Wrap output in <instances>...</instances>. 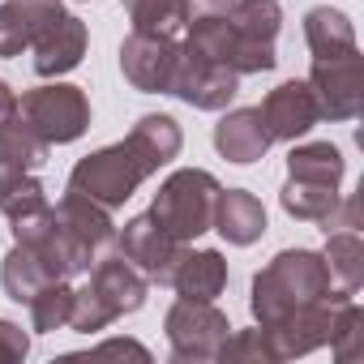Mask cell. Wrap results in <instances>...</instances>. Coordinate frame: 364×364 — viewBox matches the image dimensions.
<instances>
[{
  "label": "cell",
  "instance_id": "17",
  "mask_svg": "<svg viewBox=\"0 0 364 364\" xmlns=\"http://www.w3.org/2000/svg\"><path fill=\"white\" fill-rule=\"evenodd\" d=\"M215 150L236 163V167H249L257 159H266L270 150V133H266V120L257 107H232L223 112V120L215 124Z\"/></svg>",
  "mask_w": 364,
  "mask_h": 364
},
{
  "label": "cell",
  "instance_id": "20",
  "mask_svg": "<svg viewBox=\"0 0 364 364\" xmlns=\"http://www.w3.org/2000/svg\"><path fill=\"white\" fill-rule=\"evenodd\" d=\"M52 210H56V219H60V223H65V228L86 245V249H95V253H99V249H107V245L116 240L112 210H107V206H99V202H90L86 193H73V189H69Z\"/></svg>",
  "mask_w": 364,
  "mask_h": 364
},
{
  "label": "cell",
  "instance_id": "13",
  "mask_svg": "<svg viewBox=\"0 0 364 364\" xmlns=\"http://www.w3.org/2000/svg\"><path fill=\"white\" fill-rule=\"evenodd\" d=\"M262 120H266V133L270 141H296V137H309V129L321 120L317 112V99L309 90V82H283L274 86L266 99H262Z\"/></svg>",
  "mask_w": 364,
  "mask_h": 364
},
{
  "label": "cell",
  "instance_id": "7",
  "mask_svg": "<svg viewBox=\"0 0 364 364\" xmlns=\"http://www.w3.org/2000/svg\"><path fill=\"white\" fill-rule=\"evenodd\" d=\"M163 330H167L171 355L180 364H206V360H219V347L232 334V321L223 309H215V300H185L180 296L167 309Z\"/></svg>",
  "mask_w": 364,
  "mask_h": 364
},
{
  "label": "cell",
  "instance_id": "28",
  "mask_svg": "<svg viewBox=\"0 0 364 364\" xmlns=\"http://www.w3.org/2000/svg\"><path fill=\"white\" fill-rule=\"evenodd\" d=\"M279 202L291 219H304V223H326L338 206V189L330 185H313V180H296L287 176V185L279 189Z\"/></svg>",
  "mask_w": 364,
  "mask_h": 364
},
{
  "label": "cell",
  "instance_id": "11",
  "mask_svg": "<svg viewBox=\"0 0 364 364\" xmlns=\"http://www.w3.org/2000/svg\"><path fill=\"white\" fill-rule=\"evenodd\" d=\"M176 60H180V39H167V35L133 31L120 43V73L141 95H167L171 90Z\"/></svg>",
  "mask_w": 364,
  "mask_h": 364
},
{
  "label": "cell",
  "instance_id": "18",
  "mask_svg": "<svg viewBox=\"0 0 364 364\" xmlns=\"http://www.w3.org/2000/svg\"><path fill=\"white\" fill-rule=\"evenodd\" d=\"M167 283L185 300H219L228 287V262L219 249H180Z\"/></svg>",
  "mask_w": 364,
  "mask_h": 364
},
{
  "label": "cell",
  "instance_id": "9",
  "mask_svg": "<svg viewBox=\"0 0 364 364\" xmlns=\"http://www.w3.org/2000/svg\"><path fill=\"white\" fill-rule=\"evenodd\" d=\"M309 90L317 99L321 120H355L364 107V73H360V48L343 56L313 60L309 69Z\"/></svg>",
  "mask_w": 364,
  "mask_h": 364
},
{
  "label": "cell",
  "instance_id": "1",
  "mask_svg": "<svg viewBox=\"0 0 364 364\" xmlns=\"http://www.w3.org/2000/svg\"><path fill=\"white\" fill-rule=\"evenodd\" d=\"M317 300H351L347 291H338L330 283V270L321 262V253L313 249H283L270 257L266 270L253 274V291H249V309L257 326H274L279 317H287L300 304H317Z\"/></svg>",
  "mask_w": 364,
  "mask_h": 364
},
{
  "label": "cell",
  "instance_id": "5",
  "mask_svg": "<svg viewBox=\"0 0 364 364\" xmlns=\"http://www.w3.org/2000/svg\"><path fill=\"white\" fill-rule=\"evenodd\" d=\"M18 116L48 146H65V141H77L90 129V99H86L82 86L48 82V86H35L18 99Z\"/></svg>",
  "mask_w": 364,
  "mask_h": 364
},
{
  "label": "cell",
  "instance_id": "29",
  "mask_svg": "<svg viewBox=\"0 0 364 364\" xmlns=\"http://www.w3.org/2000/svg\"><path fill=\"white\" fill-rule=\"evenodd\" d=\"M26 309H31V330H35V334H56V330H65V326H69V309H73V287H69V279H52Z\"/></svg>",
  "mask_w": 364,
  "mask_h": 364
},
{
  "label": "cell",
  "instance_id": "35",
  "mask_svg": "<svg viewBox=\"0 0 364 364\" xmlns=\"http://www.w3.org/2000/svg\"><path fill=\"white\" fill-rule=\"evenodd\" d=\"M202 5H206V9H219V5H228V0H202Z\"/></svg>",
  "mask_w": 364,
  "mask_h": 364
},
{
  "label": "cell",
  "instance_id": "3",
  "mask_svg": "<svg viewBox=\"0 0 364 364\" xmlns=\"http://www.w3.org/2000/svg\"><path fill=\"white\" fill-rule=\"evenodd\" d=\"M141 180H150V167L141 163V154L129 141H116V146H103V150H90L86 159H77V167L69 171V189L116 210L141 189Z\"/></svg>",
  "mask_w": 364,
  "mask_h": 364
},
{
  "label": "cell",
  "instance_id": "4",
  "mask_svg": "<svg viewBox=\"0 0 364 364\" xmlns=\"http://www.w3.org/2000/svg\"><path fill=\"white\" fill-rule=\"evenodd\" d=\"M228 26H232V69L245 73H270L279 65L274 39L283 26L279 0H228Z\"/></svg>",
  "mask_w": 364,
  "mask_h": 364
},
{
  "label": "cell",
  "instance_id": "23",
  "mask_svg": "<svg viewBox=\"0 0 364 364\" xmlns=\"http://www.w3.org/2000/svg\"><path fill=\"white\" fill-rule=\"evenodd\" d=\"M321 262H326L330 283H334L338 291H347V296L360 291V283H364V240L355 236V228H338V232L326 228Z\"/></svg>",
  "mask_w": 364,
  "mask_h": 364
},
{
  "label": "cell",
  "instance_id": "24",
  "mask_svg": "<svg viewBox=\"0 0 364 364\" xmlns=\"http://www.w3.org/2000/svg\"><path fill=\"white\" fill-rule=\"evenodd\" d=\"M343 171H347V159L334 141H300L287 154V176H296V180H313V185L338 189Z\"/></svg>",
  "mask_w": 364,
  "mask_h": 364
},
{
  "label": "cell",
  "instance_id": "34",
  "mask_svg": "<svg viewBox=\"0 0 364 364\" xmlns=\"http://www.w3.org/2000/svg\"><path fill=\"white\" fill-rule=\"evenodd\" d=\"M14 112H18V95H14V86L5 77H0V120H9Z\"/></svg>",
  "mask_w": 364,
  "mask_h": 364
},
{
  "label": "cell",
  "instance_id": "25",
  "mask_svg": "<svg viewBox=\"0 0 364 364\" xmlns=\"http://www.w3.org/2000/svg\"><path fill=\"white\" fill-rule=\"evenodd\" d=\"M133 31H146V35H167V39H180L189 26V14H193V0H120Z\"/></svg>",
  "mask_w": 364,
  "mask_h": 364
},
{
  "label": "cell",
  "instance_id": "6",
  "mask_svg": "<svg viewBox=\"0 0 364 364\" xmlns=\"http://www.w3.org/2000/svg\"><path fill=\"white\" fill-rule=\"evenodd\" d=\"M14 223V245L31 249L56 279H77L95 266V249H86L60 219L52 206H39L31 215H18L9 219Z\"/></svg>",
  "mask_w": 364,
  "mask_h": 364
},
{
  "label": "cell",
  "instance_id": "2",
  "mask_svg": "<svg viewBox=\"0 0 364 364\" xmlns=\"http://www.w3.org/2000/svg\"><path fill=\"white\" fill-rule=\"evenodd\" d=\"M219 180L202 167H180L171 171L154 202H150V215L180 240V245H189L198 236H206L215 228V202H219Z\"/></svg>",
  "mask_w": 364,
  "mask_h": 364
},
{
  "label": "cell",
  "instance_id": "16",
  "mask_svg": "<svg viewBox=\"0 0 364 364\" xmlns=\"http://www.w3.org/2000/svg\"><path fill=\"white\" fill-rule=\"evenodd\" d=\"M35 73L39 77H60V73H73L86 56V22L73 18V14H60L35 43Z\"/></svg>",
  "mask_w": 364,
  "mask_h": 364
},
{
  "label": "cell",
  "instance_id": "30",
  "mask_svg": "<svg viewBox=\"0 0 364 364\" xmlns=\"http://www.w3.org/2000/svg\"><path fill=\"white\" fill-rule=\"evenodd\" d=\"M360 338H364V313H360L355 300H343V304L334 309L330 351H334L343 364H351V360H360Z\"/></svg>",
  "mask_w": 364,
  "mask_h": 364
},
{
  "label": "cell",
  "instance_id": "31",
  "mask_svg": "<svg viewBox=\"0 0 364 364\" xmlns=\"http://www.w3.org/2000/svg\"><path fill=\"white\" fill-rule=\"evenodd\" d=\"M219 360H223V364H274L262 326H253V330H232V334L223 338V347H219Z\"/></svg>",
  "mask_w": 364,
  "mask_h": 364
},
{
  "label": "cell",
  "instance_id": "21",
  "mask_svg": "<svg viewBox=\"0 0 364 364\" xmlns=\"http://www.w3.org/2000/svg\"><path fill=\"white\" fill-rule=\"evenodd\" d=\"M124 141L141 154V163H146L150 176H154L159 167H167V163L180 154V146H185V133H180V124H176L167 112H150V116H141V120L129 129Z\"/></svg>",
  "mask_w": 364,
  "mask_h": 364
},
{
  "label": "cell",
  "instance_id": "10",
  "mask_svg": "<svg viewBox=\"0 0 364 364\" xmlns=\"http://www.w3.org/2000/svg\"><path fill=\"white\" fill-rule=\"evenodd\" d=\"M180 249H185V245H180L150 210L137 215V219H129V223L116 232V253H120L133 270H141L150 283H167V274H171Z\"/></svg>",
  "mask_w": 364,
  "mask_h": 364
},
{
  "label": "cell",
  "instance_id": "15",
  "mask_svg": "<svg viewBox=\"0 0 364 364\" xmlns=\"http://www.w3.org/2000/svg\"><path fill=\"white\" fill-rule=\"evenodd\" d=\"M60 14L65 0H5L0 5V60L22 56Z\"/></svg>",
  "mask_w": 364,
  "mask_h": 364
},
{
  "label": "cell",
  "instance_id": "32",
  "mask_svg": "<svg viewBox=\"0 0 364 364\" xmlns=\"http://www.w3.org/2000/svg\"><path fill=\"white\" fill-rule=\"evenodd\" d=\"M31 355V334L18 326V321H5L0 317V364H18Z\"/></svg>",
  "mask_w": 364,
  "mask_h": 364
},
{
  "label": "cell",
  "instance_id": "27",
  "mask_svg": "<svg viewBox=\"0 0 364 364\" xmlns=\"http://www.w3.org/2000/svg\"><path fill=\"white\" fill-rule=\"evenodd\" d=\"M48 141L14 112L9 120H0V163H9V167H18V171H35V167H43L48 163Z\"/></svg>",
  "mask_w": 364,
  "mask_h": 364
},
{
  "label": "cell",
  "instance_id": "22",
  "mask_svg": "<svg viewBox=\"0 0 364 364\" xmlns=\"http://www.w3.org/2000/svg\"><path fill=\"white\" fill-rule=\"evenodd\" d=\"M304 43L313 52V60H326V56H343V52H355V26L343 9H330V5H317L304 14Z\"/></svg>",
  "mask_w": 364,
  "mask_h": 364
},
{
  "label": "cell",
  "instance_id": "26",
  "mask_svg": "<svg viewBox=\"0 0 364 364\" xmlns=\"http://www.w3.org/2000/svg\"><path fill=\"white\" fill-rule=\"evenodd\" d=\"M52 279H56V274H52L31 249H22V245H14V249L5 253V266H0V287H5V296L18 300V304H31Z\"/></svg>",
  "mask_w": 364,
  "mask_h": 364
},
{
  "label": "cell",
  "instance_id": "33",
  "mask_svg": "<svg viewBox=\"0 0 364 364\" xmlns=\"http://www.w3.org/2000/svg\"><path fill=\"white\" fill-rule=\"evenodd\" d=\"M90 355H133V360H150V351L133 338H112V343H99L90 347Z\"/></svg>",
  "mask_w": 364,
  "mask_h": 364
},
{
  "label": "cell",
  "instance_id": "19",
  "mask_svg": "<svg viewBox=\"0 0 364 364\" xmlns=\"http://www.w3.org/2000/svg\"><path fill=\"white\" fill-rule=\"evenodd\" d=\"M228 245H257L262 232H266V210L262 202L249 193V189H219V202H215V228Z\"/></svg>",
  "mask_w": 364,
  "mask_h": 364
},
{
  "label": "cell",
  "instance_id": "8",
  "mask_svg": "<svg viewBox=\"0 0 364 364\" xmlns=\"http://www.w3.org/2000/svg\"><path fill=\"white\" fill-rule=\"evenodd\" d=\"M167 95H176L180 103H189L198 112H223L240 95V73L223 60H210V56L180 43V60H176Z\"/></svg>",
  "mask_w": 364,
  "mask_h": 364
},
{
  "label": "cell",
  "instance_id": "12",
  "mask_svg": "<svg viewBox=\"0 0 364 364\" xmlns=\"http://www.w3.org/2000/svg\"><path fill=\"white\" fill-rule=\"evenodd\" d=\"M351 300H355V296H351ZM334 309H338L334 300H317V304H300V309H291V313L279 317L274 326H262L274 364L326 347V343H330V330H334Z\"/></svg>",
  "mask_w": 364,
  "mask_h": 364
},
{
  "label": "cell",
  "instance_id": "14",
  "mask_svg": "<svg viewBox=\"0 0 364 364\" xmlns=\"http://www.w3.org/2000/svg\"><path fill=\"white\" fill-rule=\"evenodd\" d=\"M86 274H90V279H86V283H90V291L103 300V309H107L112 317L137 313V309L146 304V296H150V279H146L141 270H133L120 253H116V257L95 262Z\"/></svg>",
  "mask_w": 364,
  "mask_h": 364
}]
</instances>
